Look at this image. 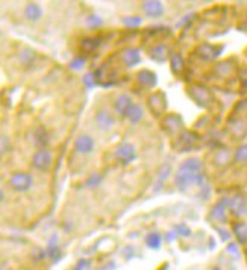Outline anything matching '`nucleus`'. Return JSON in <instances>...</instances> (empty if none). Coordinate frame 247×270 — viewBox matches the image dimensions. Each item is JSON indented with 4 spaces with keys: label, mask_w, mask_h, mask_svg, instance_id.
Returning <instances> with one entry per match:
<instances>
[{
    "label": "nucleus",
    "mask_w": 247,
    "mask_h": 270,
    "mask_svg": "<svg viewBox=\"0 0 247 270\" xmlns=\"http://www.w3.org/2000/svg\"><path fill=\"white\" fill-rule=\"evenodd\" d=\"M205 184H207V176L203 173V163L199 158H188L179 166L175 176V185L178 190L187 191L193 185L202 188Z\"/></svg>",
    "instance_id": "1"
},
{
    "label": "nucleus",
    "mask_w": 247,
    "mask_h": 270,
    "mask_svg": "<svg viewBox=\"0 0 247 270\" xmlns=\"http://www.w3.org/2000/svg\"><path fill=\"white\" fill-rule=\"evenodd\" d=\"M187 93L188 96L196 102V105L205 108V109H210L216 105V97L213 94V91L200 82H193L187 87Z\"/></svg>",
    "instance_id": "2"
},
{
    "label": "nucleus",
    "mask_w": 247,
    "mask_h": 270,
    "mask_svg": "<svg viewBox=\"0 0 247 270\" xmlns=\"http://www.w3.org/2000/svg\"><path fill=\"white\" fill-rule=\"evenodd\" d=\"M200 137L194 132V131H188V129H184L178 137H175L173 140V147L178 150V152H190L193 150L197 143H199Z\"/></svg>",
    "instance_id": "3"
},
{
    "label": "nucleus",
    "mask_w": 247,
    "mask_h": 270,
    "mask_svg": "<svg viewBox=\"0 0 247 270\" xmlns=\"http://www.w3.org/2000/svg\"><path fill=\"white\" fill-rule=\"evenodd\" d=\"M161 126L167 135L178 137L184 131V120L179 114H167L166 117L161 120Z\"/></svg>",
    "instance_id": "4"
},
{
    "label": "nucleus",
    "mask_w": 247,
    "mask_h": 270,
    "mask_svg": "<svg viewBox=\"0 0 247 270\" xmlns=\"http://www.w3.org/2000/svg\"><path fill=\"white\" fill-rule=\"evenodd\" d=\"M222 50H223V46H214L211 43H202L194 49V55L203 62H211L220 56Z\"/></svg>",
    "instance_id": "5"
},
{
    "label": "nucleus",
    "mask_w": 247,
    "mask_h": 270,
    "mask_svg": "<svg viewBox=\"0 0 247 270\" xmlns=\"http://www.w3.org/2000/svg\"><path fill=\"white\" fill-rule=\"evenodd\" d=\"M53 164V155L49 149L36 150L32 157V166L39 172H49Z\"/></svg>",
    "instance_id": "6"
},
{
    "label": "nucleus",
    "mask_w": 247,
    "mask_h": 270,
    "mask_svg": "<svg viewBox=\"0 0 247 270\" xmlns=\"http://www.w3.org/2000/svg\"><path fill=\"white\" fill-rule=\"evenodd\" d=\"M32 182H33L32 176L29 173H26V172H15L8 179V185L14 191H18V193L27 191L32 187Z\"/></svg>",
    "instance_id": "7"
},
{
    "label": "nucleus",
    "mask_w": 247,
    "mask_h": 270,
    "mask_svg": "<svg viewBox=\"0 0 247 270\" xmlns=\"http://www.w3.org/2000/svg\"><path fill=\"white\" fill-rule=\"evenodd\" d=\"M147 105H149V109L152 111L153 115L156 117H161L162 114H166L167 111V97L162 91H156V93H152L147 99Z\"/></svg>",
    "instance_id": "8"
},
{
    "label": "nucleus",
    "mask_w": 247,
    "mask_h": 270,
    "mask_svg": "<svg viewBox=\"0 0 247 270\" xmlns=\"http://www.w3.org/2000/svg\"><path fill=\"white\" fill-rule=\"evenodd\" d=\"M115 158L123 166H128V164H131L132 161L137 160V149L131 143H121L115 149Z\"/></svg>",
    "instance_id": "9"
},
{
    "label": "nucleus",
    "mask_w": 247,
    "mask_h": 270,
    "mask_svg": "<svg viewBox=\"0 0 247 270\" xmlns=\"http://www.w3.org/2000/svg\"><path fill=\"white\" fill-rule=\"evenodd\" d=\"M120 62L125 65V67H135L141 62V55L140 50L135 47H125L121 49L118 53Z\"/></svg>",
    "instance_id": "10"
},
{
    "label": "nucleus",
    "mask_w": 247,
    "mask_h": 270,
    "mask_svg": "<svg viewBox=\"0 0 247 270\" xmlns=\"http://www.w3.org/2000/svg\"><path fill=\"white\" fill-rule=\"evenodd\" d=\"M94 122L97 125V128L100 131H105V132H109L114 125H115V119L114 115L108 111V109H99L94 115Z\"/></svg>",
    "instance_id": "11"
},
{
    "label": "nucleus",
    "mask_w": 247,
    "mask_h": 270,
    "mask_svg": "<svg viewBox=\"0 0 247 270\" xmlns=\"http://www.w3.org/2000/svg\"><path fill=\"white\" fill-rule=\"evenodd\" d=\"M137 82H138V85H140L141 88H144V90H152V88H155L156 84H158V76H156V73H153L152 70L144 68V70H140V71L137 73Z\"/></svg>",
    "instance_id": "12"
},
{
    "label": "nucleus",
    "mask_w": 247,
    "mask_h": 270,
    "mask_svg": "<svg viewBox=\"0 0 247 270\" xmlns=\"http://www.w3.org/2000/svg\"><path fill=\"white\" fill-rule=\"evenodd\" d=\"M229 132L235 140L244 138L247 135V119H244V117L229 119Z\"/></svg>",
    "instance_id": "13"
},
{
    "label": "nucleus",
    "mask_w": 247,
    "mask_h": 270,
    "mask_svg": "<svg viewBox=\"0 0 247 270\" xmlns=\"http://www.w3.org/2000/svg\"><path fill=\"white\" fill-rule=\"evenodd\" d=\"M229 208V198H223L220 199L211 210L210 213V220L213 222H219V223H225L226 222V213Z\"/></svg>",
    "instance_id": "14"
},
{
    "label": "nucleus",
    "mask_w": 247,
    "mask_h": 270,
    "mask_svg": "<svg viewBox=\"0 0 247 270\" xmlns=\"http://www.w3.org/2000/svg\"><path fill=\"white\" fill-rule=\"evenodd\" d=\"M229 211L234 217L247 216V199L240 195L229 198Z\"/></svg>",
    "instance_id": "15"
},
{
    "label": "nucleus",
    "mask_w": 247,
    "mask_h": 270,
    "mask_svg": "<svg viewBox=\"0 0 247 270\" xmlns=\"http://www.w3.org/2000/svg\"><path fill=\"white\" fill-rule=\"evenodd\" d=\"M94 140L90 135H79L74 141V150L77 153H82V155H90V153L94 150Z\"/></svg>",
    "instance_id": "16"
},
{
    "label": "nucleus",
    "mask_w": 247,
    "mask_h": 270,
    "mask_svg": "<svg viewBox=\"0 0 247 270\" xmlns=\"http://www.w3.org/2000/svg\"><path fill=\"white\" fill-rule=\"evenodd\" d=\"M141 9L150 18H159L164 14V5L159 0H146L141 3Z\"/></svg>",
    "instance_id": "17"
},
{
    "label": "nucleus",
    "mask_w": 247,
    "mask_h": 270,
    "mask_svg": "<svg viewBox=\"0 0 247 270\" xmlns=\"http://www.w3.org/2000/svg\"><path fill=\"white\" fill-rule=\"evenodd\" d=\"M134 105H135V103L132 102L131 96H128V94H120V96L115 99V102H114V109H115V112L120 115V117H128V112H129V109H131Z\"/></svg>",
    "instance_id": "18"
},
{
    "label": "nucleus",
    "mask_w": 247,
    "mask_h": 270,
    "mask_svg": "<svg viewBox=\"0 0 247 270\" xmlns=\"http://www.w3.org/2000/svg\"><path fill=\"white\" fill-rule=\"evenodd\" d=\"M32 143L35 144V147L38 150L47 149V146H49V134H47L44 126H36L32 131Z\"/></svg>",
    "instance_id": "19"
},
{
    "label": "nucleus",
    "mask_w": 247,
    "mask_h": 270,
    "mask_svg": "<svg viewBox=\"0 0 247 270\" xmlns=\"http://www.w3.org/2000/svg\"><path fill=\"white\" fill-rule=\"evenodd\" d=\"M100 44H102L100 36H85V38H82V41H80V50L87 55H91L100 47Z\"/></svg>",
    "instance_id": "20"
},
{
    "label": "nucleus",
    "mask_w": 247,
    "mask_h": 270,
    "mask_svg": "<svg viewBox=\"0 0 247 270\" xmlns=\"http://www.w3.org/2000/svg\"><path fill=\"white\" fill-rule=\"evenodd\" d=\"M172 53H169V49L166 44H155L150 50H149V56L155 61V62H166L167 58H170Z\"/></svg>",
    "instance_id": "21"
},
{
    "label": "nucleus",
    "mask_w": 247,
    "mask_h": 270,
    "mask_svg": "<svg viewBox=\"0 0 247 270\" xmlns=\"http://www.w3.org/2000/svg\"><path fill=\"white\" fill-rule=\"evenodd\" d=\"M234 71H235V64H234V61H231V59L222 61V62H219V64L214 65V73L219 76V78H222V79L229 78V76H231Z\"/></svg>",
    "instance_id": "22"
},
{
    "label": "nucleus",
    "mask_w": 247,
    "mask_h": 270,
    "mask_svg": "<svg viewBox=\"0 0 247 270\" xmlns=\"http://www.w3.org/2000/svg\"><path fill=\"white\" fill-rule=\"evenodd\" d=\"M231 160H234L231 150L223 147V149L216 150V153H214V161H213V163H214L216 167H226V166L231 163Z\"/></svg>",
    "instance_id": "23"
},
{
    "label": "nucleus",
    "mask_w": 247,
    "mask_h": 270,
    "mask_svg": "<svg viewBox=\"0 0 247 270\" xmlns=\"http://www.w3.org/2000/svg\"><path fill=\"white\" fill-rule=\"evenodd\" d=\"M43 8H41L39 3H27L26 8H24V17L29 20V21H38L41 17H43Z\"/></svg>",
    "instance_id": "24"
},
{
    "label": "nucleus",
    "mask_w": 247,
    "mask_h": 270,
    "mask_svg": "<svg viewBox=\"0 0 247 270\" xmlns=\"http://www.w3.org/2000/svg\"><path fill=\"white\" fill-rule=\"evenodd\" d=\"M170 67H172V71L176 74V76H181L184 71H185V61L182 58L181 53L178 52H173L170 55Z\"/></svg>",
    "instance_id": "25"
},
{
    "label": "nucleus",
    "mask_w": 247,
    "mask_h": 270,
    "mask_svg": "<svg viewBox=\"0 0 247 270\" xmlns=\"http://www.w3.org/2000/svg\"><path fill=\"white\" fill-rule=\"evenodd\" d=\"M232 233L237 237L240 243H247V223L246 222H237L232 225Z\"/></svg>",
    "instance_id": "26"
},
{
    "label": "nucleus",
    "mask_w": 247,
    "mask_h": 270,
    "mask_svg": "<svg viewBox=\"0 0 247 270\" xmlns=\"http://www.w3.org/2000/svg\"><path fill=\"white\" fill-rule=\"evenodd\" d=\"M170 172H172V166H170V164L161 166V169L158 170V175H156V190H161V188H162V185H164V182L167 181Z\"/></svg>",
    "instance_id": "27"
},
{
    "label": "nucleus",
    "mask_w": 247,
    "mask_h": 270,
    "mask_svg": "<svg viewBox=\"0 0 247 270\" xmlns=\"http://www.w3.org/2000/svg\"><path fill=\"white\" fill-rule=\"evenodd\" d=\"M35 56H36V52L32 50V49H29V47H26V49H23V50L20 52L18 59H20L21 65L30 67V65L33 64V61H35Z\"/></svg>",
    "instance_id": "28"
},
{
    "label": "nucleus",
    "mask_w": 247,
    "mask_h": 270,
    "mask_svg": "<svg viewBox=\"0 0 247 270\" xmlns=\"http://www.w3.org/2000/svg\"><path fill=\"white\" fill-rule=\"evenodd\" d=\"M128 119H129V122H131L132 125L140 123L141 119H143V108H141L140 105H134V106L129 109V112H128Z\"/></svg>",
    "instance_id": "29"
},
{
    "label": "nucleus",
    "mask_w": 247,
    "mask_h": 270,
    "mask_svg": "<svg viewBox=\"0 0 247 270\" xmlns=\"http://www.w3.org/2000/svg\"><path fill=\"white\" fill-rule=\"evenodd\" d=\"M121 23L125 24L128 29H137L143 24V18L138 15H128V17H123Z\"/></svg>",
    "instance_id": "30"
},
{
    "label": "nucleus",
    "mask_w": 247,
    "mask_h": 270,
    "mask_svg": "<svg viewBox=\"0 0 247 270\" xmlns=\"http://www.w3.org/2000/svg\"><path fill=\"white\" fill-rule=\"evenodd\" d=\"M146 243L150 249H159L161 245H162V237L158 234V233H150L147 237H146Z\"/></svg>",
    "instance_id": "31"
},
{
    "label": "nucleus",
    "mask_w": 247,
    "mask_h": 270,
    "mask_svg": "<svg viewBox=\"0 0 247 270\" xmlns=\"http://www.w3.org/2000/svg\"><path fill=\"white\" fill-rule=\"evenodd\" d=\"M234 161H235L237 164H244V163H247V144H241V146L235 150Z\"/></svg>",
    "instance_id": "32"
},
{
    "label": "nucleus",
    "mask_w": 247,
    "mask_h": 270,
    "mask_svg": "<svg viewBox=\"0 0 247 270\" xmlns=\"http://www.w3.org/2000/svg\"><path fill=\"white\" fill-rule=\"evenodd\" d=\"M56 242H58V239H56V236H53V237L50 239V242H49V248H47V252H46L53 261H58V258H59V252H58V245H56Z\"/></svg>",
    "instance_id": "33"
},
{
    "label": "nucleus",
    "mask_w": 247,
    "mask_h": 270,
    "mask_svg": "<svg viewBox=\"0 0 247 270\" xmlns=\"http://www.w3.org/2000/svg\"><path fill=\"white\" fill-rule=\"evenodd\" d=\"M85 62H87V59L84 58V56H74L71 61H70V68L71 70H82L85 67Z\"/></svg>",
    "instance_id": "34"
},
{
    "label": "nucleus",
    "mask_w": 247,
    "mask_h": 270,
    "mask_svg": "<svg viewBox=\"0 0 247 270\" xmlns=\"http://www.w3.org/2000/svg\"><path fill=\"white\" fill-rule=\"evenodd\" d=\"M82 82H84V85H85L87 88L96 87V84H97L96 74H94V73H87V74H84V78H82Z\"/></svg>",
    "instance_id": "35"
},
{
    "label": "nucleus",
    "mask_w": 247,
    "mask_h": 270,
    "mask_svg": "<svg viewBox=\"0 0 247 270\" xmlns=\"http://www.w3.org/2000/svg\"><path fill=\"white\" fill-rule=\"evenodd\" d=\"M87 24H88V27H91V29H99V27L103 24V20H102L99 15H88V17H87Z\"/></svg>",
    "instance_id": "36"
},
{
    "label": "nucleus",
    "mask_w": 247,
    "mask_h": 270,
    "mask_svg": "<svg viewBox=\"0 0 247 270\" xmlns=\"http://www.w3.org/2000/svg\"><path fill=\"white\" fill-rule=\"evenodd\" d=\"M175 229L181 237H190L191 236V229L187 223H179V225H176Z\"/></svg>",
    "instance_id": "37"
},
{
    "label": "nucleus",
    "mask_w": 247,
    "mask_h": 270,
    "mask_svg": "<svg viewBox=\"0 0 247 270\" xmlns=\"http://www.w3.org/2000/svg\"><path fill=\"white\" fill-rule=\"evenodd\" d=\"M100 182H102V176L96 173V175H91V176L87 179V187L94 188V187H99V185H100Z\"/></svg>",
    "instance_id": "38"
},
{
    "label": "nucleus",
    "mask_w": 247,
    "mask_h": 270,
    "mask_svg": "<svg viewBox=\"0 0 247 270\" xmlns=\"http://www.w3.org/2000/svg\"><path fill=\"white\" fill-rule=\"evenodd\" d=\"M90 260H79L77 263H76V266L73 267V270H87L88 267H90Z\"/></svg>",
    "instance_id": "39"
},
{
    "label": "nucleus",
    "mask_w": 247,
    "mask_h": 270,
    "mask_svg": "<svg viewBox=\"0 0 247 270\" xmlns=\"http://www.w3.org/2000/svg\"><path fill=\"white\" fill-rule=\"evenodd\" d=\"M9 144H8V137L6 135H2V153H6L9 150Z\"/></svg>",
    "instance_id": "40"
},
{
    "label": "nucleus",
    "mask_w": 247,
    "mask_h": 270,
    "mask_svg": "<svg viewBox=\"0 0 247 270\" xmlns=\"http://www.w3.org/2000/svg\"><path fill=\"white\" fill-rule=\"evenodd\" d=\"M217 231L222 234V239H223V240H229V237H231V236H229V233H226V231H222L220 228H217Z\"/></svg>",
    "instance_id": "41"
},
{
    "label": "nucleus",
    "mask_w": 247,
    "mask_h": 270,
    "mask_svg": "<svg viewBox=\"0 0 247 270\" xmlns=\"http://www.w3.org/2000/svg\"><path fill=\"white\" fill-rule=\"evenodd\" d=\"M228 251H229V252H232V254H238V249H237V246H235V245H229Z\"/></svg>",
    "instance_id": "42"
},
{
    "label": "nucleus",
    "mask_w": 247,
    "mask_h": 270,
    "mask_svg": "<svg viewBox=\"0 0 247 270\" xmlns=\"http://www.w3.org/2000/svg\"><path fill=\"white\" fill-rule=\"evenodd\" d=\"M216 270H220V269H216Z\"/></svg>",
    "instance_id": "43"
}]
</instances>
